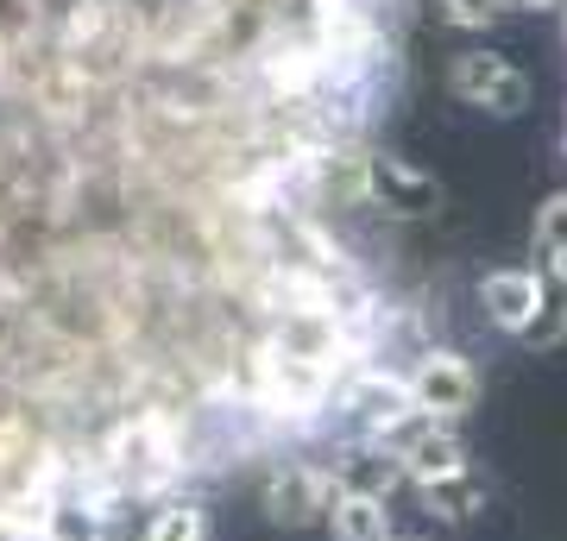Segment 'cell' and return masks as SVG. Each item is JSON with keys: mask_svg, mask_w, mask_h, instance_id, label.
<instances>
[{"mask_svg": "<svg viewBox=\"0 0 567 541\" xmlns=\"http://www.w3.org/2000/svg\"><path fill=\"white\" fill-rule=\"evenodd\" d=\"M511 7H536L543 13V7H567V0H511Z\"/></svg>", "mask_w": 567, "mask_h": 541, "instance_id": "cell-14", "label": "cell"}, {"mask_svg": "<svg viewBox=\"0 0 567 541\" xmlns=\"http://www.w3.org/2000/svg\"><path fill=\"white\" fill-rule=\"evenodd\" d=\"M543 302H536V321L524 327V346L548 353V346L567 341V259H543Z\"/></svg>", "mask_w": 567, "mask_h": 541, "instance_id": "cell-11", "label": "cell"}, {"mask_svg": "<svg viewBox=\"0 0 567 541\" xmlns=\"http://www.w3.org/2000/svg\"><path fill=\"white\" fill-rule=\"evenodd\" d=\"M536 302H543V278H536V271H517V264L486 271V283H480V309H486V321L492 327H505V334H517V341H524V327L536 321Z\"/></svg>", "mask_w": 567, "mask_h": 541, "instance_id": "cell-7", "label": "cell"}, {"mask_svg": "<svg viewBox=\"0 0 567 541\" xmlns=\"http://www.w3.org/2000/svg\"><path fill=\"white\" fill-rule=\"evenodd\" d=\"M391 541H423V535H391Z\"/></svg>", "mask_w": 567, "mask_h": 541, "instance_id": "cell-15", "label": "cell"}, {"mask_svg": "<svg viewBox=\"0 0 567 541\" xmlns=\"http://www.w3.org/2000/svg\"><path fill=\"white\" fill-rule=\"evenodd\" d=\"M447 89H454L461 107H480V114H498V121L529 107V76L498 51H461L447 63Z\"/></svg>", "mask_w": 567, "mask_h": 541, "instance_id": "cell-3", "label": "cell"}, {"mask_svg": "<svg viewBox=\"0 0 567 541\" xmlns=\"http://www.w3.org/2000/svg\"><path fill=\"white\" fill-rule=\"evenodd\" d=\"M365 208H379L391 221H423L442 208V183L398 152H365Z\"/></svg>", "mask_w": 567, "mask_h": 541, "instance_id": "cell-4", "label": "cell"}, {"mask_svg": "<svg viewBox=\"0 0 567 541\" xmlns=\"http://www.w3.org/2000/svg\"><path fill=\"white\" fill-rule=\"evenodd\" d=\"M39 541H114L121 529V510L82 498V491H58L51 503H39V517L25 522Z\"/></svg>", "mask_w": 567, "mask_h": 541, "instance_id": "cell-6", "label": "cell"}, {"mask_svg": "<svg viewBox=\"0 0 567 541\" xmlns=\"http://www.w3.org/2000/svg\"><path fill=\"white\" fill-rule=\"evenodd\" d=\"M404 378H410V403H416V409H435V416H447V422H461L466 409L480 403V372L466 365L461 346L429 341Z\"/></svg>", "mask_w": 567, "mask_h": 541, "instance_id": "cell-5", "label": "cell"}, {"mask_svg": "<svg viewBox=\"0 0 567 541\" xmlns=\"http://www.w3.org/2000/svg\"><path fill=\"white\" fill-rule=\"evenodd\" d=\"M334 472L322 460H278L259 479V510L278 529H309V522H328V503H334Z\"/></svg>", "mask_w": 567, "mask_h": 541, "instance_id": "cell-2", "label": "cell"}, {"mask_svg": "<svg viewBox=\"0 0 567 541\" xmlns=\"http://www.w3.org/2000/svg\"><path fill=\"white\" fill-rule=\"evenodd\" d=\"M498 13H511V0H442V20L461 32H486Z\"/></svg>", "mask_w": 567, "mask_h": 541, "instance_id": "cell-13", "label": "cell"}, {"mask_svg": "<svg viewBox=\"0 0 567 541\" xmlns=\"http://www.w3.org/2000/svg\"><path fill=\"white\" fill-rule=\"evenodd\" d=\"M416 498H423L429 517H442V522H466V517H480L486 510V472L466 460L454 466V472H442V479H429L416 485Z\"/></svg>", "mask_w": 567, "mask_h": 541, "instance_id": "cell-8", "label": "cell"}, {"mask_svg": "<svg viewBox=\"0 0 567 541\" xmlns=\"http://www.w3.org/2000/svg\"><path fill=\"white\" fill-rule=\"evenodd\" d=\"M536 252L543 259H567V189H555L536 208Z\"/></svg>", "mask_w": 567, "mask_h": 541, "instance_id": "cell-12", "label": "cell"}, {"mask_svg": "<svg viewBox=\"0 0 567 541\" xmlns=\"http://www.w3.org/2000/svg\"><path fill=\"white\" fill-rule=\"evenodd\" d=\"M196 416H171V409H126L95 435V454L114 472L126 503H164L177 498L183 479L196 472Z\"/></svg>", "mask_w": 567, "mask_h": 541, "instance_id": "cell-1", "label": "cell"}, {"mask_svg": "<svg viewBox=\"0 0 567 541\" xmlns=\"http://www.w3.org/2000/svg\"><path fill=\"white\" fill-rule=\"evenodd\" d=\"M328 529H334V541H391V535H398V522H391V498L334 491V503H328Z\"/></svg>", "mask_w": 567, "mask_h": 541, "instance_id": "cell-9", "label": "cell"}, {"mask_svg": "<svg viewBox=\"0 0 567 541\" xmlns=\"http://www.w3.org/2000/svg\"><path fill=\"white\" fill-rule=\"evenodd\" d=\"M140 541H215V517H208L203 498L177 491V498H164V503H152V510H145Z\"/></svg>", "mask_w": 567, "mask_h": 541, "instance_id": "cell-10", "label": "cell"}]
</instances>
